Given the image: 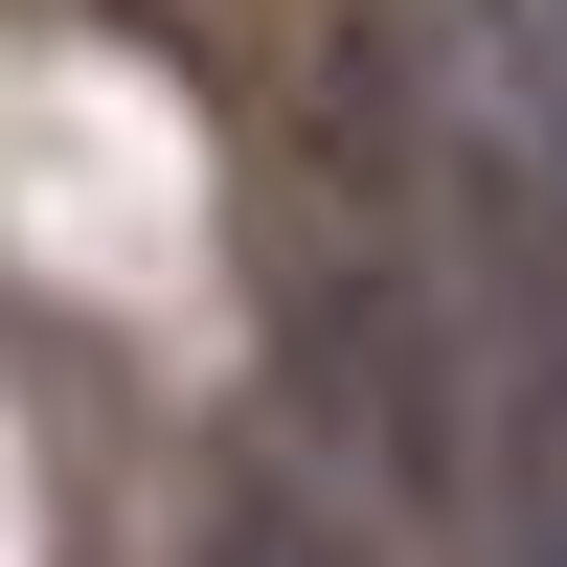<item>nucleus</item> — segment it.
<instances>
[{"instance_id": "1", "label": "nucleus", "mask_w": 567, "mask_h": 567, "mask_svg": "<svg viewBox=\"0 0 567 567\" xmlns=\"http://www.w3.org/2000/svg\"><path fill=\"white\" fill-rule=\"evenodd\" d=\"M205 567H363V545H341V499H318L296 454H227L205 477Z\"/></svg>"}, {"instance_id": "2", "label": "nucleus", "mask_w": 567, "mask_h": 567, "mask_svg": "<svg viewBox=\"0 0 567 567\" xmlns=\"http://www.w3.org/2000/svg\"><path fill=\"white\" fill-rule=\"evenodd\" d=\"M545 136H567V23H545Z\"/></svg>"}]
</instances>
